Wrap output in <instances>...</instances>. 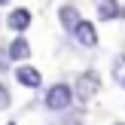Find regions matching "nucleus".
Masks as SVG:
<instances>
[{"label":"nucleus","instance_id":"nucleus-1","mask_svg":"<svg viewBox=\"0 0 125 125\" xmlns=\"http://www.w3.org/2000/svg\"><path fill=\"white\" fill-rule=\"evenodd\" d=\"M73 98H76V92H73V85H67V83H55V85H49L46 89V95H43V101H46V107L49 110H67L73 104Z\"/></svg>","mask_w":125,"mask_h":125},{"label":"nucleus","instance_id":"nucleus-2","mask_svg":"<svg viewBox=\"0 0 125 125\" xmlns=\"http://www.w3.org/2000/svg\"><path fill=\"white\" fill-rule=\"evenodd\" d=\"M73 92H76L79 101H92V98L101 92V73L98 70H83L73 83Z\"/></svg>","mask_w":125,"mask_h":125},{"label":"nucleus","instance_id":"nucleus-3","mask_svg":"<svg viewBox=\"0 0 125 125\" xmlns=\"http://www.w3.org/2000/svg\"><path fill=\"white\" fill-rule=\"evenodd\" d=\"M6 52H9L12 64H28V58H31V43H28V37H24V34H15L9 40V46H6Z\"/></svg>","mask_w":125,"mask_h":125},{"label":"nucleus","instance_id":"nucleus-4","mask_svg":"<svg viewBox=\"0 0 125 125\" xmlns=\"http://www.w3.org/2000/svg\"><path fill=\"white\" fill-rule=\"evenodd\" d=\"M15 79H18V85H24V89H40L43 85V73L37 70L34 64H18L15 67Z\"/></svg>","mask_w":125,"mask_h":125},{"label":"nucleus","instance_id":"nucleus-5","mask_svg":"<svg viewBox=\"0 0 125 125\" xmlns=\"http://www.w3.org/2000/svg\"><path fill=\"white\" fill-rule=\"evenodd\" d=\"M31 9H24V6H18V9H9V15H6V28L15 31V34H24V31L31 28Z\"/></svg>","mask_w":125,"mask_h":125},{"label":"nucleus","instance_id":"nucleus-6","mask_svg":"<svg viewBox=\"0 0 125 125\" xmlns=\"http://www.w3.org/2000/svg\"><path fill=\"white\" fill-rule=\"evenodd\" d=\"M73 37H76V43H79L83 49H95V46H98V28H95L92 21H85V18L79 21V28L73 31Z\"/></svg>","mask_w":125,"mask_h":125},{"label":"nucleus","instance_id":"nucleus-7","mask_svg":"<svg viewBox=\"0 0 125 125\" xmlns=\"http://www.w3.org/2000/svg\"><path fill=\"white\" fill-rule=\"evenodd\" d=\"M58 21H61V28L64 31H76L79 28V21H83V18H79V12H76V6H70V3H64V6H58Z\"/></svg>","mask_w":125,"mask_h":125},{"label":"nucleus","instance_id":"nucleus-8","mask_svg":"<svg viewBox=\"0 0 125 125\" xmlns=\"http://www.w3.org/2000/svg\"><path fill=\"white\" fill-rule=\"evenodd\" d=\"M125 12H122V6L119 3H101L98 6V18L101 21H116V18H122Z\"/></svg>","mask_w":125,"mask_h":125},{"label":"nucleus","instance_id":"nucleus-9","mask_svg":"<svg viewBox=\"0 0 125 125\" xmlns=\"http://www.w3.org/2000/svg\"><path fill=\"white\" fill-rule=\"evenodd\" d=\"M113 79H116V85L125 89V52H119L113 58Z\"/></svg>","mask_w":125,"mask_h":125},{"label":"nucleus","instance_id":"nucleus-10","mask_svg":"<svg viewBox=\"0 0 125 125\" xmlns=\"http://www.w3.org/2000/svg\"><path fill=\"white\" fill-rule=\"evenodd\" d=\"M9 104H12V95H9V89L0 83V113H3V110H9Z\"/></svg>","mask_w":125,"mask_h":125},{"label":"nucleus","instance_id":"nucleus-11","mask_svg":"<svg viewBox=\"0 0 125 125\" xmlns=\"http://www.w3.org/2000/svg\"><path fill=\"white\" fill-rule=\"evenodd\" d=\"M9 64H12L9 52H6V49H0V70H9Z\"/></svg>","mask_w":125,"mask_h":125},{"label":"nucleus","instance_id":"nucleus-12","mask_svg":"<svg viewBox=\"0 0 125 125\" xmlns=\"http://www.w3.org/2000/svg\"><path fill=\"white\" fill-rule=\"evenodd\" d=\"M9 3H12V0H0V6H9Z\"/></svg>","mask_w":125,"mask_h":125},{"label":"nucleus","instance_id":"nucleus-13","mask_svg":"<svg viewBox=\"0 0 125 125\" xmlns=\"http://www.w3.org/2000/svg\"><path fill=\"white\" fill-rule=\"evenodd\" d=\"M101 3H119V0H101Z\"/></svg>","mask_w":125,"mask_h":125},{"label":"nucleus","instance_id":"nucleus-14","mask_svg":"<svg viewBox=\"0 0 125 125\" xmlns=\"http://www.w3.org/2000/svg\"><path fill=\"white\" fill-rule=\"evenodd\" d=\"M0 24H6V18H0Z\"/></svg>","mask_w":125,"mask_h":125},{"label":"nucleus","instance_id":"nucleus-15","mask_svg":"<svg viewBox=\"0 0 125 125\" xmlns=\"http://www.w3.org/2000/svg\"><path fill=\"white\" fill-rule=\"evenodd\" d=\"M6 125H18V122H6Z\"/></svg>","mask_w":125,"mask_h":125},{"label":"nucleus","instance_id":"nucleus-16","mask_svg":"<svg viewBox=\"0 0 125 125\" xmlns=\"http://www.w3.org/2000/svg\"><path fill=\"white\" fill-rule=\"evenodd\" d=\"M113 125H125V122H113Z\"/></svg>","mask_w":125,"mask_h":125}]
</instances>
